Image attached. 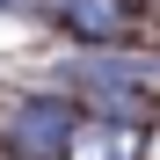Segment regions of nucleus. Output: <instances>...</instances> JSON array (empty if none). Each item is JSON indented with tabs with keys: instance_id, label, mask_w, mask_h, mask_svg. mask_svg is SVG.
Wrapping results in <instances>:
<instances>
[{
	"instance_id": "nucleus-3",
	"label": "nucleus",
	"mask_w": 160,
	"mask_h": 160,
	"mask_svg": "<svg viewBox=\"0 0 160 160\" xmlns=\"http://www.w3.org/2000/svg\"><path fill=\"white\" fill-rule=\"evenodd\" d=\"M15 131H22V146H29V153H66L73 117H66V102H29V109L15 117Z\"/></svg>"
},
{
	"instance_id": "nucleus-1",
	"label": "nucleus",
	"mask_w": 160,
	"mask_h": 160,
	"mask_svg": "<svg viewBox=\"0 0 160 160\" xmlns=\"http://www.w3.org/2000/svg\"><path fill=\"white\" fill-rule=\"evenodd\" d=\"M58 22L73 37H88V44H109V37H124L131 8H124V0H58Z\"/></svg>"
},
{
	"instance_id": "nucleus-2",
	"label": "nucleus",
	"mask_w": 160,
	"mask_h": 160,
	"mask_svg": "<svg viewBox=\"0 0 160 160\" xmlns=\"http://www.w3.org/2000/svg\"><path fill=\"white\" fill-rule=\"evenodd\" d=\"M131 153H138V131H124V124H73L58 160H131Z\"/></svg>"
}]
</instances>
